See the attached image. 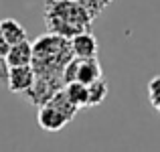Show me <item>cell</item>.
I'll return each instance as SVG.
<instances>
[{"mask_svg": "<svg viewBox=\"0 0 160 152\" xmlns=\"http://www.w3.org/2000/svg\"><path fill=\"white\" fill-rule=\"evenodd\" d=\"M6 51H8V43L2 39V33H0V57H4V55H6Z\"/></svg>", "mask_w": 160, "mask_h": 152, "instance_id": "4fadbf2b", "label": "cell"}, {"mask_svg": "<svg viewBox=\"0 0 160 152\" xmlns=\"http://www.w3.org/2000/svg\"><path fill=\"white\" fill-rule=\"evenodd\" d=\"M93 16L75 0H47L45 2V24L47 31L61 37H75L89 31Z\"/></svg>", "mask_w": 160, "mask_h": 152, "instance_id": "7a4b0ae2", "label": "cell"}, {"mask_svg": "<svg viewBox=\"0 0 160 152\" xmlns=\"http://www.w3.org/2000/svg\"><path fill=\"white\" fill-rule=\"evenodd\" d=\"M73 53H71V43L67 37L55 35V33H45L32 43V69L35 75L41 77H57L63 79V71L65 65L71 61Z\"/></svg>", "mask_w": 160, "mask_h": 152, "instance_id": "6da1fadb", "label": "cell"}, {"mask_svg": "<svg viewBox=\"0 0 160 152\" xmlns=\"http://www.w3.org/2000/svg\"><path fill=\"white\" fill-rule=\"evenodd\" d=\"M148 99L152 109L160 114V75H154L148 81Z\"/></svg>", "mask_w": 160, "mask_h": 152, "instance_id": "8fae6325", "label": "cell"}, {"mask_svg": "<svg viewBox=\"0 0 160 152\" xmlns=\"http://www.w3.org/2000/svg\"><path fill=\"white\" fill-rule=\"evenodd\" d=\"M65 94L69 95V99L77 105L79 109L81 108H87V85L85 83H79V81H69L65 83Z\"/></svg>", "mask_w": 160, "mask_h": 152, "instance_id": "30bf717a", "label": "cell"}, {"mask_svg": "<svg viewBox=\"0 0 160 152\" xmlns=\"http://www.w3.org/2000/svg\"><path fill=\"white\" fill-rule=\"evenodd\" d=\"M108 91H109V85L103 77L89 83L87 85V108H95V105L103 104V99L108 98Z\"/></svg>", "mask_w": 160, "mask_h": 152, "instance_id": "9c48e42d", "label": "cell"}, {"mask_svg": "<svg viewBox=\"0 0 160 152\" xmlns=\"http://www.w3.org/2000/svg\"><path fill=\"white\" fill-rule=\"evenodd\" d=\"M37 122H39V126L43 130H47V132H59V130H63L71 120L59 108H55L51 101H45L43 105H39Z\"/></svg>", "mask_w": 160, "mask_h": 152, "instance_id": "277c9868", "label": "cell"}, {"mask_svg": "<svg viewBox=\"0 0 160 152\" xmlns=\"http://www.w3.org/2000/svg\"><path fill=\"white\" fill-rule=\"evenodd\" d=\"M69 43H71V53H73V57H79V59L98 57L99 45H98L95 35H91L89 31L77 33L75 37H71V39H69Z\"/></svg>", "mask_w": 160, "mask_h": 152, "instance_id": "8992f818", "label": "cell"}, {"mask_svg": "<svg viewBox=\"0 0 160 152\" xmlns=\"http://www.w3.org/2000/svg\"><path fill=\"white\" fill-rule=\"evenodd\" d=\"M75 2H77V4H81V6L85 8V10L89 12V14L93 16V18L102 14V12H103V8H106L108 4H109L108 0H75Z\"/></svg>", "mask_w": 160, "mask_h": 152, "instance_id": "7c38bea8", "label": "cell"}, {"mask_svg": "<svg viewBox=\"0 0 160 152\" xmlns=\"http://www.w3.org/2000/svg\"><path fill=\"white\" fill-rule=\"evenodd\" d=\"M63 77H65V83H69V81H79V83H85V85H89V83L98 81L99 77H103L102 63H99L98 57H91V59L71 57V61L65 65Z\"/></svg>", "mask_w": 160, "mask_h": 152, "instance_id": "3957f363", "label": "cell"}, {"mask_svg": "<svg viewBox=\"0 0 160 152\" xmlns=\"http://www.w3.org/2000/svg\"><path fill=\"white\" fill-rule=\"evenodd\" d=\"M8 67H20V65H31L32 61V43L27 41H20L16 45H10L4 55Z\"/></svg>", "mask_w": 160, "mask_h": 152, "instance_id": "52a82bcc", "label": "cell"}, {"mask_svg": "<svg viewBox=\"0 0 160 152\" xmlns=\"http://www.w3.org/2000/svg\"><path fill=\"white\" fill-rule=\"evenodd\" d=\"M35 83V69L32 65H20V67H8L6 85L12 94H27Z\"/></svg>", "mask_w": 160, "mask_h": 152, "instance_id": "5b68a950", "label": "cell"}, {"mask_svg": "<svg viewBox=\"0 0 160 152\" xmlns=\"http://www.w3.org/2000/svg\"><path fill=\"white\" fill-rule=\"evenodd\" d=\"M0 33H2V39L8 43V47L28 39L24 27L18 23V20H14V18H4V20H0Z\"/></svg>", "mask_w": 160, "mask_h": 152, "instance_id": "ba28073f", "label": "cell"}]
</instances>
